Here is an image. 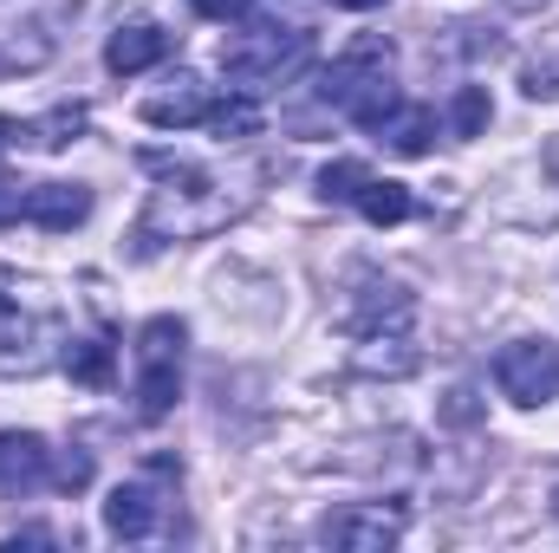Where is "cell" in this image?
<instances>
[{"instance_id":"cell-26","label":"cell","mask_w":559,"mask_h":553,"mask_svg":"<svg viewBox=\"0 0 559 553\" xmlns=\"http://www.w3.org/2000/svg\"><path fill=\"white\" fill-rule=\"evenodd\" d=\"M547 169H554V176H559V138L547 143Z\"/></svg>"},{"instance_id":"cell-1","label":"cell","mask_w":559,"mask_h":553,"mask_svg":"<svg viewBox=\"0 0 559 553\" xmlns=\"http://www.w3.org/2000/svg\"><path fill=\"white\" fill-rule=\"evenodd\" d=\"M66 345L59 299L33 274L0 268V378H39Z\"/></svg>"},{"instance_id":"cell-15","label":"cell","mask_w":559,"mask_h":553,"mask_svg":"<svg viewBox=\"0 0 559 553\" xmlns=\"http://www.w3.org/2000/svg\"><path fill=\"white\" fill-rule=\"evenodd\" d=\"M488 118H495V98H488V85H462L455 92V105H449V131L468 143L488 131Z\"/></svg>"},{"instance_id":"cell-10","label":"cell","mask_w":559,"mask_h":553,"mask_svg":"<svg viewBox=\"0 0 559 553\" xmlns=\"http://www.w3.org/2000/svg\"><path fill=\"white\" fill-rule=\"evenodd\" d=\"M46 469H52L46 436H33V430H0V489H33V482H46Z\"/></svg>"},{"instance_id":"cell-20","label":"cell","mask_w":559,"mask_h":553,"mask_svg":"<svg viewBox=\"0 0 559 553\" xmlns=\"http://www.w3.org/2000/svg\"><path fill=\"white\" fill-rule=\"evenodd\" d=\"M521 92L540 105V98H559V66L547 59V66H527V79H521Z\"/></svg>"},{"instance_id":"cell-18","label":"cell","mask_w":559,"mask_h":553,"mask_svg":"<svg viewBox=\"0 0 559 553\" xmlns=\"http://www.w3.org/2000/svg\"><path fill=\"white\" fill-rule=\"evenodd\" d=\"M79 131H85V105H59V111H46L39 125H26V138L39 143V150H66Z\"/></svg>"},{"instance_id":"cell-2","label":"cell","mask_w":559,"mask_h":553,"mask_svg":"<svg viewBox=\"0 0 559 553\" xmlns=\"http://www.w3.org/2000/svg\"><path fill=\"white\" fill-rule=\"evenodd\" d=\"M306 59H312V33H299V26H248L222 46V72L241 92H267L280 79L306 72Z\"/></svg>"},{"instance_id":"cell-7","label":"cell","mask_w":559,"mask_h":553,"mask_svg":"<svg viewBox=\"0 0 559 553\" xmlns=\"http://www.w3.org/2000/svg\"><path fill=\"white\" fill-rule=\"evenodd\" d=\"M209 85L195 79V72H176L163 92H150L143 98V125H156V131H182V125H202L209 118Z\"/></svg>"},{"instance_id":"cell-11","label":"cell","mask_w":559,"mask_h":553,"mask_svg":"<svg viewBox=\"0 0 559 553\" xmlns=\"http://www.w3.org/2000/svg\"><path fill=\"white\" fill-rule=\"evenodd\" d=\"M105 528H111L118 541H143V534L156 528V495H150L143 482L111 489V502H105Z\"/></svg>"},{"instance_id":"cell-6","label":"cell","mask_w":559,"mask_h":553,"mask_svg":"<svg viewBox=\"0 0 559 553\" xmlns=\"http://www.w3.org/2000/svg\"><path fill=\"white\" fill-rule=\"evenodd\" d=\"M397 534H404V508H384V502H371V508H338V515L319 521V541H325V548H352V553H378V548H391Z\"/></svg>"},{"instance_id":"cell-24","label":"cell","mask_w":559,"mask_h":553,"mask_svg":"<svg viewBox=\"0 0 559 553\" xmlns=\"http://www.w3.org/2000/svg\"><path fill=\"white\" fill-rule=\"evenodd\" d=\"M332 7H345V13H371V7H384V0H332Z\"/></svg>"},{"instance_id":"cell-17","label":"cell","mask_w":559,"mask_h":553,"mask_svg":"<svg viewBox=\"0 0 559 553\" xmlns=\"http://www.w3.org/2000/svg\"><path fill=\"white\" fill-rule=\"evenodd\" d=\"M365 183H371V169H365L358 156H338V163L319 169V196H325V202H358Z\"/></svg>"},{"instance_id":"cell-21","label":"cell","mask_w":559,"mask_h":553,"mask_svg":"<svg viewBox=\"0 0 559 553\" xmlns=\"http://www.w3.org/2000/svg\"><path fill=\"white\" fill-rule=\"evenodd\" d=\"M202 20H222V26H235V20H248L254 13V0H189Z\"/></svg>"},{"instance_id":"cell-9","label":"cell","mask_w":559,"mask_h":553,"mask_svg":"<svg viewBox=\"0 0 559 553\" xmlns=\"http://www.w3.org/2000/svg\"><path fill=\"white\" fill-rule=\"evenodd\" d=\"M92 215V189L85 183H39L26 189V222H39L46 235H66Z\"/></svg>"},{"instance_id":"cell-19","label":"cell","mask_w":559,"mask_h":553,"mask_svg":"<svg viewBox=\"0 0 559 553\" xmlns=\"http://www.w3.org/2000/svg\"><path fill=\"white\" fill-rule=\"evenodd\" d=\"M46 482H52V489H66V495H72V489H85V482H92V456H59V462L46 469Z\"/></svg>"},{"instance_id":"cell-23","label":"cell","mask_w":559,"mask_h":553,"mask_svg":"<svg viewBox=\"0 0 559 553\" xmlns=\"http://www.w3.org/2000/svg\"><path fill=\"white\" fill-rule=\"evenodd\" d=\"M20 138H26V125H13V118H0V150H13Z\"/></svg>"},{"instance_id":"cell-16","label":"cell","mask_w":559,"mask_h":553,"mask_svg":"<svg viewBox=\"0 0 559 553\" xmlns=\"http://www.w3.org/2000/svg\"><path fill=\"white\" fill-rule=\"evenodd\" d=\"M215 138H254L261 131V105L254 98H222V105H209V118H202Z\"/></svg>"},{"instance_id":"cell-13","label":"cell","mask_w":559,"mask_h":553,"mask_svg":"<svg viewBox=\"0 0 559 553\" xmlns=\"http://www.w3.org/2000/svg\"><path fill=\"white\" fill-rule=\"evenodd\" d=\"M378 131H384V143H391L397 156H423L429 138H436V111H429V105H397Z\"/></svg>"},{"instance_id":"cell-22","label":"cell","mask_w":559,"mask_h":553,"mask_svg":"<svg viewBox=\"0 0 559 553\" xmlns=\"http://www.w3.org/2000/svg\"><path fill=\"white\" fill-rule=\"evenodd\" d=\"M20 215H26V189L0 176V228H7V222H20Z\"/></svg>"},{"instance_id":"cell-27","label":"cell","mask_w":559,"mask_h":553,"mask_svg":"<svg viewBox=\"0 0 559 553\" xmlns=\"http://www.w3.org/2000/svg\"><path fill=\"white\" fill-rule=\"evenodd\" d=\"M554 502H559V495H554Z\"/></svg>"},{"instance_id":"cell-25","label":"cell","mask_w":559,"mask_h":553,"mask_svg":"<svg viewBox=\"0 0 559 553\" xmlns=\"http://www.w3.org/2000/svg\"><path fill=\"white\" fill-rule=\"evenodd\" d=\"M508 7H514V13H540L547 0H508Z\"/></svg>"},{"instance_id":"cell-14","label":"cell","mask_w":559,"mask_h":553,"mask_svg":"<svg viewBox=\"0 0 559 553\" xmlns=\"http://www.w3.org/2000/svg\"><path fill=\"white\" fill-rule=\"evenodd\" d=\"M358 215H365L371 228H397V222L411 215V189L391 183V176H371V183L358 189Z\"/></svg>"},{"instance_id":"cell-5","label":"cell","mask_w":559,"mask_h":553,"mask_svg":"<svg viewBox=\"0 0 559 553\" xmlns=\"http://www.w3.org/2000/svg\"><path fill=\"white\" fill-rule=\"evenodd\" d=\"M495 385H501V398L521 404V411L554 404L559 398V345L554 339H514V345H501Z\"/></svg>"},{"instance_id":"cell-4","label":"cell","mask_w":559,"mask_h":553,"mask_svg":"<svg viewBox=\"0 0 559 553\" xmlns=\"http://www.w3.org/2000/svg\"><path fill=\"white\" fill-rule=\"evenodd\" d=\"M391 59H397V52H391V39H384V33H358V39L325 66L319 98H325V105H338V111L352 118V111H358L384 79H391Z\"/></svg>"},{"instance_id":"cell-3","label":"cell","mask_w":559,"mask_h":553,"mask_svg":"<svg viewBox=\"0 0 559 553\" xmlns=\"http://www.w3.org/2000/svg\"><path fill=\"white\" fill-rule=\"evenodd\" d=\"M182 339H189V326L169 313L143 319L138 332V416H150V423L169 416L182 398Z\"/></svg>"},{"instance_id":"cell-12","label":"cell","mask_w":559,"mask_h":553,"mask_svg":"<svg viewBox=\"0 0 559 553\" xmlns=\"http://www.w3.org/2000/svg\"><path fill=\"white\" fill-rule=\"evenodd\" d=\"M59 365L72 372V385L105 391V385H111V372H118V352H111V339H66Z\"/></svg>"},{"instance_id":"cell-8","label":"cell","mask_w":559,"mask_h":553,"mask_svg":"<svg viewBox=\"0 0 559 553\" xmlns=\"http://www.w3.org/2000/svg\"><path fill=\"white\" fill-rule=\"evenodd\" d=\"M169 33L156 26V20H131V26H118L111 39H105V66L118 72V79H131V72H150V66H163L169 59Z\"/></svg>"}]
</instances>
